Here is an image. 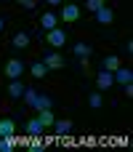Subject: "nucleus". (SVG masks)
<instances>
[{"label": "nucleus", "instance_id": "b1692460", "mask_svg": "<svg viewBox=\"0 0 133 152\" xmlns=\"http://www.w3.org/2000/svg\"><path fill=\"white\" fill-rule=\"evenodd\" d=\"M3 27H5V19H3V16H0V32H3Z\"/></svg>", "mask_w": 133, "mask_h": 152}, {"label": "nucleus", "instance_id": "a211bd4d", "mask_svg": "<svg viewBox=\"0 0 133 152\" xmlns=\"http://www.w3.org/2000/svg\"><path fill=\"white\" fill-rule=\"evenodd\" d=\"M53 128H56V134H69L72 131V120H53Z\"/></svg>", "mask_w": 133, "mask_h": 152}, {"label": "nucleus", "instance_id": "aec40b11", "mask_svg": "<svg viewBox=\"0 0 133 152\" xmlns=\"http://www.w3.org/2000/svg\"><path fill=\"white\" fill-rule=\"evenodd\" d=\"M35 96H37V88H24V96H21V99H24V102H27V104L32 107V102H35Z\"/></svg>", "mask_w": 133, "mask_h": 152}, {"label": "nucleus", "instance_id": "ddd939ff", "mask_svg": "<svg viewBox=\"0 0 133 152\" xmlns=\"http://www.w3.org/2000/svg\"><path fill=\"white\" fill-rule=\"evenodd\" d=\"M43 131H45V126H43L37 118H32V120L27 123V134H29V136H40Z\"/></svg>", "mask_w": 133, "mask_h": 152}, {"label": "nucleus", "instance_id": "6e6552de", "mask_svg": "<svg viewBox=\"0 0 133 152\" xmlns=\"http://www.w3.org/2000/svg\"><path fill=\"white\" fill-rule=\"evenodd\" d=\"M24 88H27V86L16 77V80H11V86H8V96H11V99H21V96H24Z\"/></svg>", "mask_w": 133, "mask_h": 152}, {"label": "nucleus", "instance_id": "9d476101", "mask_svg": "<svg viewBox=\"0 0 133 152\" xmlns=\"http://www.w3.org/2000/svg\"><path fill=\"white\" fill-rule=\"evenodd\" d=\"M112 19H115L112 8H107V5H104V8H99V11H96V21H99V24H112Z\"/></svg>", "mask_w": 133, "mask_h": 152}, {"label": "nucleus", "instance_id": "6ab92c4d", "mask_svg": "<svg viewBox=\"0 0 133 152\" xmlns=\"http://www.w3.org/2000/svg\"><path fill=\"white\" fill-rule=\"evenodd\" d=\"M88 104H91L93 110H99V107L104 104V96H101V94H91V96H88Z\"/></svg>", "mask_w": 133, "mask_h": 152}, {"label": "nucleus", "instance_id": "4be33fe9", "mask_svg": "<svg viewBox=\"0 0 133 152\" xmlns=\"http://www.w3.org/2000/svg\"><path fill=\"white\" fill-rule=\"evenodd\" d=\"M16 3H19L21 8H27V11H29V8H35V0H16Z\"/></svg>", "mask_w": 133, "mask_h": 152}, {"label": "nucleus", "instance_id": "1a4fd4ad", "mask_svg": "<svg viewBox=\"0 0 133 152\" xmlns=\"http://www.w3.org/2000/svg\"><path fill=\"white\" fill-rule=\"evenodd\" d=\"M51 107H53V99L45 96V94H37L35 102H32V110H51Z\"/></svg>", "mask_w": 133, "mask_h": 152}, {"label": "nucleus", "instance_id": "2eb2a0df", "mask_svg": "<svg viewBox=\"0 0 133 152\" xmlns=\"http://www.w3.org/2000/svg\"><path fill=\"white\" fill-rule=\"evenodd\" d=\"M11 45H13V48H27V45H29V35H27V32H16L13 40H11Z\"/></svg>", "mask_w": 133, "mask_h": 152}, {"label": "nucleus", "instance_id": "0eeeda50", "mask_svg": "<svg viewBox=\"0 0 133 152\" xmlns=\"http://www.w3.org/2000/svg\"><path fill=\"white\" fill-rule=\"evenodd\" d=\"M40 27H43L45 32H48V29H53V27H59V16H56V13H51V11H48V13H43V16H40Z\"/></svg>", "mask_w": 133, "mask_h": 152}, {"label": "nucleus", "instance_id": "f8f14e48", "mask_svg": "<svg viewBox=\"0 0 133 152\" xmlns=\"http://www.w3.org/2000/svg\"><path fill=\"white\" fill-rule=\"evenodd\" d=\"M29 72H32L37 80H40V77H45V75H48V67L43 64V59H37L35 64H29Z\"/></svg>", "mask_w": 133, "mask_h": 152}, {"label": "nucleus", "instance_id": "4468645a", "mask_svg": "<svg viewBox=\"0 0 133 152\" xmlns=\"http://www.w3.org/2000/svg\"><path fill=\"white\" fill-rule=\"evenodd\" d=\"M13 134H16L13 120H11V118H3V120H0V136H13Z\"/></svg>", "mask_w": 133, "mask_h": 152}, {"label": "nucleus", "instance_id": "20e7f679", "mask_svg": "<svg viewBox=\"0 0 133 152\" xmlns=\"http://www.w3.org/2000/svg\"><path fill=\"white\" fill-rule=\"evenodd\" d=\"M77 19H80V8H77L75 3H64V5H61V21L72 24V21H77Z\"/></svg>", "mask_w": 133, "mask_h": 152}, {"label": "nucleus", "instance_id": "423d86ee", "mask_svg": "<svg viewBox=\"0 0 133 152\" xmlns=\"http://www.w3.org/2000/svg\"><path fill=\"white\" fill-rule=\"evenodd\" d=\"M96 86H99L101 91H107V88H112V86H115V77H112V72H107V69H101V72L96 75Z\"/></svg>", "mask_w": 133, "mask_h": 152}, {"label": "nucleus", "instance_id": "7ed1b4c3", "mask_svg": "<svg viewBox=\"0 0 133 152\" xmlns=\"http://www.w3.org/2000/svg\"><path fill=\"white\" fill-rule=\"evenodd\" d=\"M43 64H45L48 69H64V67H67V64H64V56L56 53V51H48V53L43 56Z\"/></svg>", "mask_w": 133, "mask_h": 152}, {"label": "nucleus", "instance_id": "dca6fc26", "mask_svg": "<svg viewBox=\"0 0 133 152\" xmlns=\"http://www.w3.org/2000/svg\"><path fill=\"white\" fill-rule=\"evenodd\" d=\"M72 51H75V56H80V59H88V56L93 53V45H88V43H77Z\"/></svg>", "mask_w": 133, "mask_h": 152}, {"label": "nucleus", "instance_id": "f03ea898", "mask_svg": "<svg viewBox=\"0 0 133 152\" xmlns=\"http://www.w3.org/2000/svg\"><path fill=\"white\" fill-rule=\"evenodd\" d=\"M24 69H27V64H24L21 59H11V61H5V75H8L11 80L21 77V75H24Z\"/></svg>", "mask_w": 133, "mask_h": 152}, {"label": "nucleus", "instance_id": "39448f33", "mask_svg": "<svg viewBox=\"0 0 133 152\" xmlns=\"http://www.w3.org/2000/svg\"><path fill=\"white\" fill-rule=\"evenodd\" d=\"M112 77H115V83H120V86H125V83H133V72L128 69V67H117L115 72H112Z\"/></svg>", "mask_w": 133, "mask_h": 152}, {"label": "nucleus", "instance_id": "f257e3e1", "mask_svg": "<svg viewBox=\"0 0 133 152\" xmlns=\"http://www.w3.org/2000/svg\"><path fill=\"white\" fill-rule=\"evenodd\" d=\"M45 40H48V45H53V48H61V45L67 43V32H64L61 27H53V29H48Z\"/></svg>", "mask_w": 133, "mask_h": 152}, {"label": "nucleus", "instance_id": "9b49d317", "mask_svg": "<svg viewBox=\"0 0 133 152\" xmlns=\"http://www.w3.org/2000/svg\"><path fill=\"white\" fill-rule=\"evenodd\" d=\"M101 67H104L107 72H115V69L120 67V56H115V53H109V56H104V61H101Z\"/></svg>", "mask_w": 133, "mask_h": 152}, {"label": "nucleus", "instance_id": "5701e85b", "mask_svg": "<svg viewBox=\"0 0 133 152\" xmlns=\"http://www.w3.org/2000/svg\"><path fill=\"white\" fill-rule=\"evenodd\" d=\"M45 3H48V5H61L64 0H45Z\"/></svg>", "mask_w": 133, "mask_h": 152}, {"label": "nucleus", "instance_id": "f3484780", "mask_svg": "<svg viewBox=\"0 0 133 152\" xmlns=\"http://www.w3.org/2000/svg\"><path fill=\"white\" fill-rule=\"evenodd\" d=\"M37 120H40V123H43L45 128H51L56 118H53V112H51V110H37Z\"/></svg>", "mask_w": 133, "mask_h": 152}, {"label": "nucleus", "instance_id": "412c9836", "mask_svg": "<svg viewBox=\"0 0 133 152\" xmlns=\"http://www.w3.org/2000/svg\"><path fill=\"white\" fill-rule=\"evenodd\" d=\"M104 5H107L104 0H88V3H85V8H88V11H93V13H96L99 8H104Z\"/></svg>", "mask_w": 133, "mask_h": 152}]
</instances>
